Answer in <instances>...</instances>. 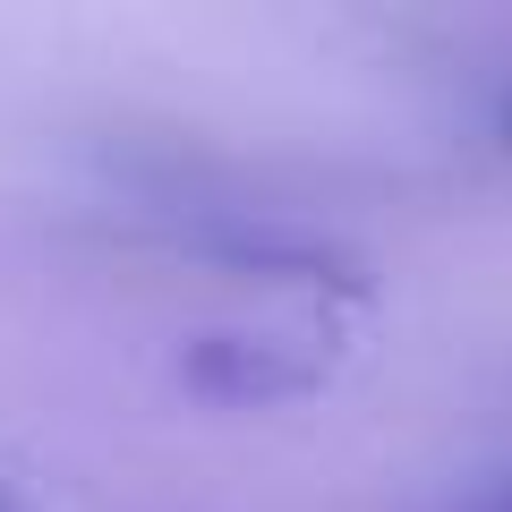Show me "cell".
<instances>
[{
	"label": "cell",
	"mask_w": 512,
	"mask_h": 512,
	"mask_svg": "<svg viewBox=\"0 0 512 512\" xmlns=\"http://www.w3.org/2000/svg\"><path fill=\"white\" fill-rule=\"evenodd\" d=\"M188 384L222 393V402H274V393H299V367H274V350L248 342V333H214V342L188 359Z\"/></svg>",
	"instance_id": "cell-1"
},
{
	"label": "cell",
	"mask_w": 512,
	"mask_h": 512,
	"mask_svg": "<svg viewBox=\"0 0 512 512\" xmlns=\"http://www.w3.org/2000/svg\"><path fill=\"white\" fill-rule=\"evenodd\" d=\"M470 512H512V478H504V487H487V495H478Z\"/></svg>",
	"instance_id": "cell-2"
},
{
	"label": "cell",
	"mask_w": 512,
	"mask_h": 512,
	"mask_svg": "<svg viewBox=\"0 0 512 512\" xmlns=\"http://www.w3.org/2000/svg\"><path fill=\"white\" fill-rule=\"evenodd\" d=\"M504 137H512V103H504Z\"/></svg>",
	"instance_id": "cell-3"
},
{
	"label": "cell",
	"mask_w": 512,
	"mask_h": 512,
	"mask_svg": "<svg viewBox=\"0 0 512 512\" xmlns=\"http://www.w3.org/2000/svg\"><path fill=\"white\" fill-rule=\"evenodd\" d=\"M0 512H9V495H0Z\"/></svg>",
	"instance_id": "cell-4"
}]
</instances>
